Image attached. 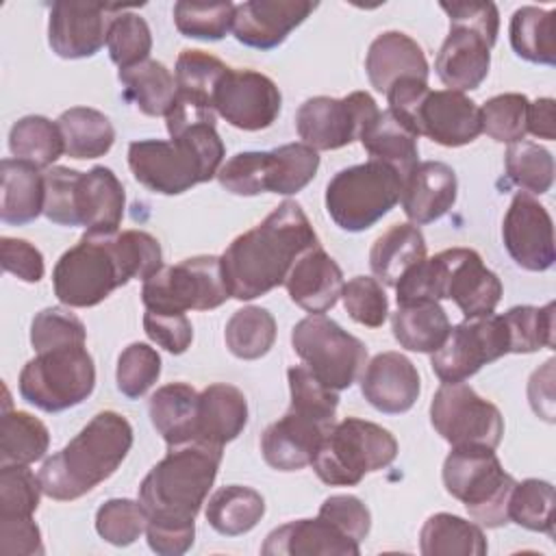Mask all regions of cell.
<instances>
[{
	"instance_id": "8992f818",
	"label": "cell",
	"mask_w": 556,
	"mask_h": 556,
	"mask_svg": "<svg viewBox=\"0 0 556 556\" xmlns=\"http://www.w3.org/2000/svg\"><path fill=\"white\" fill-rule=\"evenodd\" d=\"M43 215L59 226H83L91 235H115L126 206V191L113 169L96 165L89 172L48 167Z\"/></svg>"
},
{
	"instance_id": "e7e4bbea",
	"label": "cell",
	"mask_w": 556,
	"mask_h": 556,
	"mask_svg": "<svg viewBox=\"0 0 556 556\" xmlns=\"http://www.w3.org/2000/svg\"><path fill=\"white\" fill-rule=\"evenodd\" d=\"M0 552L4 556L43 554L41 530L33 517H0Z\"/></svg>"
},
{
	"instance_id": "681fc988",
	"label": "cell",
	"mask_w": 556,
	"mask_h": 556,
	"mask_svg": "<svg viewBox=\"0 0 556 556\" xmlns=\"http://www.w3.org/2000/svg\"><path fill=\"white\" fill-rule=\"evenodd\" d=\"M106 48L111 61L119 67H132L148 61L152 50V33L148 22L130 11H122L113 17L106 35Z\"/></svg>"
},
{
	"instance_id": "9f6ffc18",
	"label": "cell",
	"mask_w": 556,
	"mask_h": 556,
	"mask_svg": "<svg viewBox=\"0 0 556 556\" xmlns=\"http://www.w3.org/2000/svg\"><path fill=\"white\" fill-rule=\"evenodd\" d=\"M41 493V480L28 465H0V517H33Z\"/></svg>"
},
{
	"instance_id": "83f0119b",
	"label": "cell",
	"mask_w": 556,
	"mask_h": 556,
	"mask_svg": "<svg viewBox=\"0 0 556 556\" xmlns=\"http://www.w3.org/2000/svg\"><path fill=\"white\" fill-rule=\"evenodd\" d=\"M343 285L341 267L321 245L306 250L293 263L285 280L289 298L311 315L330 311L341 298Z\"/></svg>"
},
{
	"instance_id": "ffe728a7",
	"label": "cell",
	"mask_w": 556,
	"mask_h": 556,
	"mask_svg": "<svg viewBox=\"0 0 556 556\" xmlns=\"http://www.w3.org/2000/svg\"><path fill=\"white\" fill-rule=\"evenodd\" d=\"M502 239L510 258L528 271H545L556 261L552 217L526 191L515 193L502 222Z\"/></svg>"
},
{
	"instance_id": "60d3db41",
	"label": "cell",
	"mask_w": 556,
	"mask_h": 556,
	"mask_svg": "<svg viewBox=\"0 0 556 556\" xmlns=\"http://www.w3.org/2000/svg\"><path fill=\"white\" fill-rule=\"evenodd\" d=\"M50 432L41 419L26 410L4 408L0 426V465H30L41 460Z\"/></svg>"
},
{
	"instance_id": "6da1fadb",
	"label": "cell",
	"mask_w": 556,
	"mask_h": 556,
	"mask_svg": "<svg viewBox=\"0 0 556 556\" xmlns=\"http://www.w3.org/2000/svg\"><path fill=\"white\" fill-rule=\"evenodd\" d=\"M163 267L161 243L143 230L115 235L85 232L61 254L52 269V289L61 304L89 308L128 280H148Z\"/></svg>"
},
{
	"instance_id": "8d00e7d4",
	"label": "cell",
	"mask_w": 556,
	"mask_h": 556,
	"mask_svg": "<svg viewBox=\"0 0 556 556\" xmlns=\"http://www.w3.org/2000/svg\"><path fill=\"white\" fill-rule=\"evenodd\" d=\"M117 78L124 85L126 98L132 100L135 106L150 117H165L178 93L174 74L154 59L119 70Z\"/></svg>"
},
{
	"instance_id": "6f0895ef",
	"label": "cell",
	"mask_w": 556,
	"mask_h": 556,
	"mask_svg": "<svg viewBox=\"0 0 556 556\" xmlns=\"http://www.w3.org/2000/svg\"><path fill=\"white\" fill-rule=\"evenodd\" d=\"M348 315L367 328H380L389 315V300L382 285L371 276H354L341 291Z\"/></svg>"
},
{
	"instance_id": "7bdbcfd3",
	"label": "cell",
	"mask_w": 556,
	"mask_h": 556,
	"mask_svg": "<svg viewBox=\"0 0 556 556\" xmlns=\"http://www.w3.org/2000/svg\"><path fill=\"white\" fill-rule=\"evenodd\" d=\"M224 341L232 356L256 361L274 348L276 319L263 306H243L226 321Z\"/></svg>"
},
{
	"instance_id": "277c9868",
	"label": "cell",
	"mask_w": 556,
	"mask_h": 556,
	"mask_svg": "<svg viewBox=\"0 0 556 556\" xmlns=\"http://www.w3.org/2000/svg\"><path fill=\"white\" fill-rule=\"evenodd\" d=\"M224 143L215 124H195L172 139H139L128 146V167L152 193L180 195L217 176Z\"/></svg>"
},
{
	"instance_id": "d6986e66",
	"label": "cell",
	"mask_w": 556,
	"mask_h": 556,
	"mask_svg": "<svg viewBox=\"0 0 556 556\" xmlns=\"http://www.w3.org/2000/svg\"><path fill=\"white\" fill-rule=\"evenodd\" d=\"M126 7L102 2H54L48 20V43L61 59H87L106 43L109 26Z\"/></svg>"
},
{
	"instance_id": "f546056e",
	"label": "cell",
	"mask_w": 556,
	"mask_h": 556,
	"mask_svg": "<svg viewBox=\"0 0 556 556\" xmlns=\"http://www.w3.org/2000/svg\"><path fill=\"white\" fill-rule=\"evenodd\" d=\"M245 424L248 400L241 389L226 382H215L200 393L195 441L224 447L243 432Z\"/></svg>"
},
{
	"instance_id": "6125c7cd",
	"label": "cell",
	"mask_w": 556,
	"mask_h": 556,
	"mask_svg": "<svg viewBox=\"0 0 556 556\" xmlns=\"http://www.w3.org/2000/svg\"><path fill=\"white\" fill-rule=\"evenodd\" d=\"M146 536H148V545L152 552H156L161 556H180L193 545L195 523L178 521V519L148 517Z\"/></svg>"
},
{
	"instance_id": "9a60e30c",
	"label": "cell",
	"mask_w": 556,
	"mask_h": 556,
	"mask_svg": "<svg viewBox=\"0 0 556 556\" xmlns=\"http://www.w3.org/2000/svg\"><path fill=\"white\" fill-rule=\"evenodd\" d=\"M510 354V337L502 315H482L454 326L430 365L441 382H465L484 365Z\"/></svg>"
},
{
	"instance_id": "11a10c76",
	"label": "cell",
	"mask_w": 556,
	"mask_h": 556,
	"mask_svg": "<svg viewBox=\"0 0 556 556\" xmlns=\"http://www.w3.org/2000/svg\"><path fill=\"white\" fill-rule=\"evenodd\" d=\"M161 376V356L148 343H130L117 358L115 380L122 395L139 400Z\"/></svg>"
},
{
	"instance_id": "836d02e7",
	"label": "cell",
	"mask_w": 556,
	"mask_h": 556,
	"mask_svg": "<svg viewBox=\"0 0 556 556\" xmlns=\"http://www.w3.org/2000/svg\"><path fill=\"white\" fill-rule=\"evenodd\" d=\"M361 143L371 159L391 165L402 176V180L419 163L417 135L404 126L389 109L378 111V115L365 126Z\"/></svg>"
},
{
	"instance_id": "f907efd6",
	"label": "cell",
	"mask_w": 556,
	"mask_h": 556,
	"mask_svg": "<svg viewBox=\"0 0 556 556\" xmlns=\"http://www.w3.org/2000/svg\"><path fill=\"white\" fill-rule=\"evenodd\" d=\"M528 104L523 93H500L480 106L482 132L500 143L523 141L528 132Z\"/></svg>"
},
{
	"instance_id": "816d5d0a",
	"label": "cell",
	"mask_w": 556,
	"mask_h": 556,
	"mask_svg": "<svg viewBox=\"0 0 556 556\" xmlns=\"http://www.w3.org/2000/svg\"><path fill=\"white\" fill-rule=\"evenodd\" d=\"M289 393H291V410H298L324 426L334 424L339 395L337 391L321 384L306 365H293L287 371Z\"/></svg>"
},
{
	"instance_id": "7c38bea8",
	"label": "cell",
	"mask_w": 556,
	"mask_h": 556,
	"mask_svg": "<svg viewBox=\"0 0 556 556\" xmlns=\"http://www.w3.org/2000/svg\"><path fill=\"white\" fill-rule=\"evenodd\" d=\"M291 345L328 389H350L367 365V348L326 315H308L291 330Z\"/></svg>"
},
{
	"instance_id": "f35d334b",
	"label": "cell",
	"mask_w": 556,
	"mask_h": 556,
	"mask_svg": "<svg viewBox=\"0 0 556 556\" xmlns=\"http://www.w3.org/2000/svg\"><path fill=\"white\" fill-rule=\"evenodd\" d=\"M56 124L65 141V154L76 161L104 156L115 141L111 119L89 106H72L63 111Z\"/></svg>"
},
{
	"instance_id": "7402d4cb",
	"label": "cell",
	"mask_w": 556,
	"mask_h": 556,
	"mask_svg": "<svg viewBox=\"0 0 556 556\" xmlns=\"http://www.w3.org/2000/svg\"><path fill=\"white\" fill-rule=\"evenodd\" d=\"M315 9L317 2L311 0H250L235 7L232 33L248 48L271 50Z\"/></svg>"
},
{
	"instance_id": "be15d7a7",
	"label": "cell",
	"mask_w": 556,
	"mask_h": 556,
	"mask_svg": "<svg viewBox=\"0 0 556 556\" xmlns=\"http://www.w3.org/2000/svg\"><path fill=\"white\" fill-rule=\"evenodd\" d=\"M0 258L4 271L17 276L24 282H39L43 278L46 265L41 252L24 241V239H13V237H2L0 239Z\"/></svg>"
},
{
	"instance_id": "f1b7e54d",
	"label": "cell",
	"mask_w": 556,
	"mask_h": 556,
	"mask_svg": "<svg viewBox=\"0 0 556 556\" xmlns=\"http://www.w3.org/2000/svg\"><path fill=\"white\" fill-rule=\"evenodd\" d=\"M365 72L371 87L387 93V89L404 76L428 80V61L421 46L413 37L400 30H387L369 43Z\"/></svg>"
},
{
	"instance_id": "5bb4252c",
	"label": "cell",
	"mask_w": 556,
	"mask_h": 556,
	"mask_svg": "<svg viewBox=\"0 0 556 556\" xmlns=\"http://www.w3.org/2000/svg\"><path fill=\"white\" fill-rule=\"evenodd\" d=\"M430 424L452 447L495 450L504 434L500 408L465 382H443L437 389L430 402Z\"/></svg>"
},
{
	"instance_id": "bcb514c9",
	"label": "cell",
	"mask_w": 556,
	"mask_h": 556,
	"mask_svg": "<svg viewBox=\"0 0 556 556\" xmlns=\"http://www.w3.org/2000/svg\"><path fill=\"white\" fill-rule=\"evenodd\" d=\"M235 7L230 0L219 2H189L174 4V24L180 35L202 41H219L232 30Z\"/></svg>"
},
{
	"instance_id": "603a6c76",
	"label": "cell",
	"mask_w": 556,
	"mask_h": 556,
	"mask_svg": "<svg viewBox=\"0 0 556 556\" xmlns=\"http://www.w3.org/2000/svg\"><path fill=\"white\" fill-rule=\"evenodd\" d=\"M421 391L419 371L400 352L376 354L361 374V393L380 413L400 415L413 408Z\"/></svg>"
},
{
	"instance_id": "7dc6e473",
	"label": "cell",
	"mask_w": 556,
	"mask_h": 556,
	"mask_svg": "<svg viewBox=\"0 0 556 556\" xmlns=\"http://www.w3.org/2000/svg\"><path fill=\"white\" fill-rule=\"evenodd\" d=\"M506 176L513 185L526 193H547L554 185V159L552 154L532 141L510 143L504 154Z\"/></svg>"
},
{
	"instance_id": "2e32d148",
	"label": "cell",
	"mask_w": 556,
	"mask_h": 556,
	"mask_svg": "<svg viewBox=\"0 0 556 556\" xmlns=\"http://www.w3.org/2000/svg\"><path fill=\"white\" fill-rule=\"evenodd\" d=\"M376 100L367 91H352L345 98L315 96L300 104L295 130L302 143L313 150H339L361 139L365 126L378 115Z\"/></svg>"
},
{
	"instance_id": "74e56055",
	"label": "cell",
	"mask_w": 556,
	"mask_h": 556,
	"mask_svg": "<svg viewBox=\"0 0 556 556\" xmlns=\"http://www.w3.org/2000/svg\"><path fill=\"white\" fill-rule=\"evenodd\" d=\"M208 526L224 536L250 532L265 515V500L258 491L241 484L217 489L206 502Z\"/></svg>"
},
{
	"instance_id": "cb8c5ba5",
	"label": "cell",
	"mask_w": 556,
	"mask_h": 556,
	"mask_svg": "<svg viewBox=\"0 0 556 556\" xmlns=\"http://www.w3.org/2000/svg\"><path fill=\"white\" fill-rule=\"evenodd\" d=\"M332 426H324L298 410H287L261 434V452L269 467L298 471L313 463L319 443Z\"/></svg>"
},
{
	"instance_id": "4fadbf2b",
	"label": "cell",
	"mask_w": 556,
	"mask_h": 556,
	"mask_svg": "<svg viewBox=\"0 0 556 556\" xmlns=\"http://www.w3.org/2000/svg\"><path fill=\"white\" fill-rule=\"evenodd\" d=\"M230 298L222 274V261L213 254L191 256L161 267L143 280L141 302L150 311L187 313L211 311Z\"/></svg>"
},
{
	"instance_id": "680465c9",
	"label": "cell",
	"mask_w": 556,
	"mask_h": 556,
	"mask_svg": "<svg viewBox=\"0 0 556 556\" xmlns=\"http://www.w3.org/2000/svg\"><path fill=\"white\" fill-rule=\"evenodd\" d=\"M143 330L156 345H161L169 354L187 352L193 341V326L185 313H163L146 308Z\"/></svg>"
},
{
	"instance_id": "ee69618b",
	"label": "cell",
	"mask_w": 556,
	"mask_h": 556,
	"mask_svg": "<svg viewBox=\"0 0 556 556\" xmlns=\"http://www.w3.org/2000/svg\"><path fill=\"white\" fill-rule=\"evenodd\" d=\"M508 521L554 536V486L547 480L526 478L515 482L508 497Z\"/></svg>"
},
{
	"instance_id": "91938a15",
	"label": "cell",
	"mask_w": 556,
	"mask_h": 556,
	"mask_svg": "<svg viewBox=\"0 0 556 556\" xmlns=\"http://www.w3.org/2000/svg\"><path fill=\"white\" fill-rule=\"evenodd\" d=\"M319 517L334 523L345 536L361 543L371 528L369 508L356 495H330L319 506Z\"/></svg>"
},
{
	"instance_id": "d6a6232c",
	"label": "cell",
	"mask_w": 556,
	"mask_h": 556,
	"mask_svg": "<svg viewBox=\"0 0 556 556\" xmlns=\"http://www.w3.org/2000/svg\"><path fill=\"white\" fill-rule=\"evenodd\" d=\"M426 258V239L415 224H395L369 250V267L378 282L395 287L397 280Z\"/></svg>"
},
{
	"instance_id": "ab89813d",
	"label": "cell",
	"mask_w": 556,
	"mask_h": 556,
	"mask_svg": "<svg viewBox=\"0 0 556 556\" xmlns=\"http://www.w3.org/2000/svg\"><path fill=\"white\" fill-rule=\"evenodd\" d=\"M510 46L523 61L539 65L556 63V11L521 7L510 17Z\"/></svg>"
},
{
	"instance_id": "52a82bcc",
	"label": "cell",
	"mask_w": 556,
	"mask_h": 556,
	"mask_svg": "<svg viewBox=\"0 0 556 556\" xmlns=\"http://www.w3.org/2000/svg\"><path fill=\"white\" fill-rule=\"evenodd\" d=\"M397 456L395 437L367 419L345 417L328 430L313 458V471L330 486H354Z\"/></svg>"
},
{
	"instance_id": "003e7915",
	"label": "cell",
	"mask_w": 556,
	"mask_h": 556,
	"mask_svg": "<svg viewBox=\"0 0 556 556\" xmlns=\"http://www.w3.org/2000/svg\"><path fill=\"white\" fill-rule=\"evenodd\" d=\"M528 132L554 141L556 139V122H554V100L552 98H539L528 104Z\"/></svg>"
},
{
	"instance_id": "ba28073f",
	"label": "cell",
	"mask_w": 556,
	"mask_h": 556,
	"mask_svg": "<svg viewBox=\"0 0 556 556\" xmlns=\"http://www.w3.org/2000/svg\"><path fill=\"white\" fill-rule=\"evenodd\" d=\"M445 491L465 504L469 517L484 528L508 523V497L515 478L504 471L491 447H452L443 460Z\"/></svg>"
},
{
	"instance_id": "4dcf8cb0",
	"label": "cell",
	"mask_w": 556,
	"mask_h": 556,
	"mask_svg": "<svg viewBox=\"0 0 556 556\" xmlns=\"http://www.w3.org/2000/svg\"><path fill=\"white\" fill-rule=\"evenodd\" d=\"M0 176V219L9 226L35 222L46 204V178L39 167L20 159H4Z\"/></svg>"
},
{
	"instance_id": "d4e9b609",
	"label": "cell",
	"mask_w": 556,
	"mask_h": 556,
	"mask_svg": "<svg viewBox=\"0 0 556 556\" xmlns=\"http://www.w3.org/2000/svg\"><path fill=\"white\" fill-rule=\"evenodd\" d=\"M456 172L441 161L417 163L402 180V211L415 226L441 219L456 202Z\"/></svg>"
},
{
	"instance_id": "db71d44e",
	"label": "cell",
	"mask_w": 556,
	"mask_h": 556,
	"mask_svg": "<svg viewBox=\"0 0 556 556\" xmlns=\"http://www.w3.org/2000/svg\"><path fill=\"white\" fill-rule=\"evenodd\" d=\"M85 324L61 306H48L30 321V343L37 354L61 348H78L85 345Z\"/></svg>"
},
{
	"instance_id": "9c48e42d",
	"label": "cell",
	"mask_w": 556,
	"mask_h": 556,
	"mask_svg": "<svg viewBox=\"0 0 556 556\" xmlns=\"http://www.w3.org/2000/svg\"><path fill=\"white\" fill-rule=\"evenodd\" d=\"M402 195V176L387 163L369 159L339 169L326 185V211L348 232H363L382 219Z\"/></svg>"
},
{
	"instance_id": "3957f363",
	"label": "cell",
	"mask_w": 556,
	"mask_h": 556,
	"mask_svg": "<svg viewBox=\"0 0 556 556\" xmlns=\"http://www.w3.org/2000/svg\"><path fill=\"white\" fill-rule=\"evenodd\" d=\"M132 447L130 421L102 410L39 469L41 489L50 500L72 502L111 478Z\"/></svg>"
},
{
	"instance_id": "94428289",
	"label": "cell",
	"mask_w": 556,
	"mask_h": 556,
	"mask_svg": "<svg viewBox=\"0 0 556 556\" xmlns=\"http://www.w3.org/2000/svg\"><path fill=\"white\" fill-rule=\"evenodd\" d=\"M447 17L450 26H465L482 35L489 46H495L500 33V11L493 2H441L439 4Z\"/></svg>"
},
{
	"instance_id": "d590c367",
	"label": "cell",
	"mask_w": 556,
	"mask_h": 556,
	"mask_svg": "<svg viewBox=\"0 0 556 556\" xmlns=\"http://www.w3.org/2000/svg\"><path fill=\"white\" fill-rule=\"evenodd\" d=\"M486 549L482 528L452 513L430 515L419 532L424 556H484Z\"/></svg>"
},
{
	"instance_id": "4316f807",
	"label": "cell",
	"mask_w": 556,
	"mask_h": 556,
	"mask_svg": "<svg viewBox=\"0 0 556 556\" xmlns=\"http://www.w3.org/2000/svg\"><path fill=\"white\" fill-rule=\"evenodd\" d=\"M491 48L489 41L471 28L450 26L445 41L441 43L434 72L439 80L454 91L478 89L489 76L491 67Z\"/></svg>"
},
{
	"instance_id": "1f68e13d",
	"label": "cell",
	"mask_w": 556,
	"mask_h": 556,
	"mask_svg": "<svg viewBox=\"0 0 556 556\" xmlns=\"http://www.w3.org/2000/svg\"><path fill=\"white\" fill-rule=\"evenodd\" d=\"M200 393L187 382L159 387L148 404L150 421L167 447L195 441Z\"/></svg>"
},
{
	"instance_id": "44dd1931",
	"label": "cell",
	"mask_w": 556,
	"mask_h": 556,
	"mask_svg": "<svg viewBox=\"0 0 556 556\" xmlns=\"http://www.w3.org/2000/svg\"><path fill=\"white\" fill-rule=\"evenodd\" d=\"M413 130L445 148L467 146L482 132L480 106L460 91L430 89L415 111Z\"/></svg>"
},
{
	"instance_id": "484cf974",
	"label": "cell",
	"mask_w": 556,
	"mask_h": 556,
	"mask_svg": "<svg viewBox=\"0 0 556 556\" xmlns=\"http://www.w3.org/2000/svg\"><path fill=\"white\" fill-rule=\"evenodd\" d=\"M261 554L265 556H358L361 543L345 536L324 517L295 519L274 528Z\"/></svg>"
},
{
	"instance_id": "5b68a950",
	"label": "cell",
	"mask_w": 556,
	"mask_h": 556,
	"mask_svg": "<svg viewBox=\"0 0 556 556\" xmlns=\"http://www.w3.org/2000/svg\"><path fill=\"white\" fill-rule=\"evenodd\" d=\"M222 450L202 441L169 447L139 484L148 517L193 521L217 478Z\"/></svg>"
},
{
	"instance_id": "e575fe53",
	"label": "cell",
	"mask_w": 556,
	"mask_h": 556,
	"mask_svg": "<svg viewBox=\"0 0 556 556\" xmlns=\"http://www.w3.org/2000/svg\"><path fill=\"white\" fill-rule=\"evenodd\" d=\"M391 330L404 350L432 354L447 339L452 324L439 302H415L397 306L391 317Z\"/></svg>"
},
{
	"instance_id": "e0dca14e",
	"label": "cell",
	"mask_w": 556,
	"mask_h": 556,
	"mask_svg": "<svg viewBox=\"0 0 556 556\" xmlns=\"http://www.w3.org/2000/svg\"><path fill=\"white\" fill-rule=\"evenodd\" d=\"M441 300H452L465 319L491 315L502 300V282L471 248H450L432 256Z\"/></svg>"
},
{
	"instance_id": "30bf717a",
	"label": "cell",
	"mask_w": 556,
	"mask_h": 556,
	"mask_svg": "<svg viewBox=\"0 0 556 556\" xmlns=\"http://www.w3.org/2000/svg\"><path fill=\"white\" fill-rule=\"evenodd\" d=\"M319 169V154L306 143H285L267 152H239L222 163L219 185L235 195L302 191Z\"/></svg>"
},
{
	"instance_id": "b9f144b4",
	"label": "cell",
	"mask_w": 556,
	"mask_h": 556,
	"mask_svg": "<svg viewBox=\"0 0 556 556\" xmlns=\"http://www.w3.org/2000/svg\"><path fill=\"white\" fill-rule=\"evenodd\" d=\"M9 150L15 159L48 169L65 152V141L56 122L43 115H26L11 126Z\"/></svg>"
},
{
	"instance_id": "8fae6325",
	"label": "cell",
	"mask_w": 556,
	"mask_h": 556,
	"mask_svg": "<svg viewBox=\"0 0 556 556\" xmlns=\"http://www.w3.org/2000/svg\"><path fill=\"white\" fill-rule=\"evenodd\" d=\"M96 387V365L85 345L41 352L20 371V395L43 413L83 404Z\"/></svg>"
},
{
	"instance_id": "ac0fdd59",
	"label": "cell",
	"mask_w": 556,
	"mask_h": 556,
	"mask_svg": "<svg viewBox=\"0 0 556 556\" xmlns=\"http://www.w3.org/2000/svg\"><path fill=\"white\" fill-rule=\"evenodd\" d=\"M282 96L276 83L254 70L228 67L213 93V109L239 130L269 128L280 115Z\"/></svg>"
},
{
	"instance_id": "f6af8a7d",
	"label": "cell",
	"mask_w": 556,
	"mask_h": 556,
	"mask_svg": "<svg viewBox=\"0 0 556 556\" xmlns=\"http://www.w3.org/2000/svg\"><path fill=\"white\" fill-rule=\"evenodd\" d=\"M554 302L545 306H513L502 317L510 337V354H530L541 348H554Z\"/></svg>"
},
{
	"instance_id": "03108f58",
	"label": "cell",
	"mask_w": 556,
	"mask_h": 556,
	"mask_svg": "<svg viewBox=\"0 0 556 556\" xmlns=\"http://www.w3.org/2000/svg\"><path fill=\"white\" fill-rule=\"evenodd\" d=\"M528 400L532 410L545 419L554 421V358H549L541 369L530 376L528 382Z\"/></svg>"
},
{
	"instance_id": "f5cc1de1",
	"label": "cell",
	"mask_w": 556,
	"mask_h": 556,
	"mask_svg": "<svg viewBox=\"0 0 556 556\" xmlns=\"http://www.w3.org/2000/svg\"><path fill=\"white\" fill-rule=\"evenodd\" d=\"M148 526V513L137 500L113 497L96 510V532L111 545L126 547L135 543Z\"/></svg>"
},
{
	"instance_id": "7a4b0ae2",
	"label": "cell",
	"mask_w": 556,
	"mask_h": 556,
	"mask_svg": "<svg viewBox=\"0 0 556 556\" xmlns=\"http://www.w3.org/2000/svg\"><path fill=\"white\" fill-rule=\"evenodd\" d=\"M315 245L319 239L302 206L295 200L280 202L219 256L230 298L245 302L285 285L293 263Z\"/></svg>"
},
{
	"instance_id": "c3c4849f",
	"label": "cell",
	"mask_w": 556,
	"mask_h": 556,
	"mask_svg": "<svg viewBox=\"0 0 556 556\" xmlns=\"http://www.w3.org/2000/svg\"><path fill=\"white\" fill-rule=\"evenodd\" d=\"M228 65L222 63L217 56L202 52V50H182L176 59V87L178 93L213 106V93L222 76L226 74Z\"/></svg>"
}]
</instances>
